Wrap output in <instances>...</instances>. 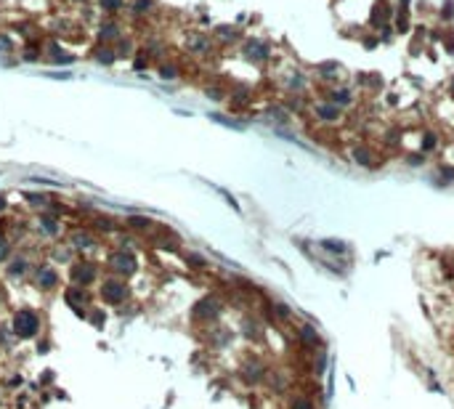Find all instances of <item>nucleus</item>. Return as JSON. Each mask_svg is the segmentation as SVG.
I'll use <instances>...</instances> for the list:
<instances>
[{"label":"nucleus","mask_w":454,"mask_h":409,"mask_svg":"<svg viewBox=\"0 0 454 409\" xmlns=\"http://www.w3.org/2000/svg\"><path fill=\"white\" fill-rule=\"evenodd\" d=\"M433 146H435V136H433V133H425V138H422V152H430Z\"/></svg>","instance_id":"f8f14e48"},{"label":"nucleus","mask_w":454,"mask_h":409,"mask_svg":"<svg viewBox=\"0 0 454 409\" xmlns=\"http://www.w3.org/2000/svg\"><path fill=\"white\" fill-rule=\"evenodd\" d=\"M351 154H354V160H356L361 167H369V165H375V157H372V152H369L367 146H356Z\"/></svg>","instance_id":"423d86ee"},{"label":"nucleus","mask_w":454,"mask_h":409,"mask_svg":"<svg viewBox=\"0 0 454 409\" xmlns=\"http://www.w3.org/2000/svg\"><path fill=\"white\" fill-rule=\"evenodd\" d=\"M245 53L250 56V59H266V56H268V45L266 43H247Z\"/></svg>","instance_id":"0eeeda50"},{"label":"nucleus","mask_w":454,"mask_h":409,"mask_svg":"<svg viewBox=\"0 0 454 409\" xmlns=\"http://www.w3.org/2000/svg\"><path fill=\"white\" fill-rule=\"evenodd\" d=\"M109 266H112L115 271H120V274H133V271H136V260H133V255H125V253L112 255Z\"/></svg>","instance_id":"f03ea898"},{"label":"nucleus","mask_w":454,"mask_h":409,"mask_svg":"<svg viewBox=\"0 0 454 409\" xmlns=\"http://www.w3.org/2000/svg\"><path fill=\"white\" fill-rule=\"evenodd\" d=\"M38 282L45 284V287H51L53 282H56V276H53V271H48V268H43V271L38 274Z\"/></svg>","instance_id":"9b49d317"},{"label":"nucleus","mask_w":454,"mask_h":409,"mask_svg":"<svg viewBox=\"0 0 454 409\" xmlns=\"http://www.w3.org/2000/svg\"><path fill=\"white\" fill-rule=\"evenodd\" d=\"M75 276L80 279V282H90V279H93V271H90V266H85V271H75Z\"/></svg>","instance_id":"ddd939ff"},{"label":"nucleus","mask_w":454,"mask_h":409,"mask_svg":"<svg viewBox=\"0 0 454 409\" xmlns=\"http://www.w3.org/2000/svg\"><path fill=\"white\" fill-rule=\"evenodd\" d=\"M319 117H321V120H335V117H337V107H332V104L319 107Z\"/></svg>","instance_id":"9d476101"},{"label":"nucleus","mask_w":454,"mask_h":409,"mask_svg":"<svg viewBox=\"0 0 454 409\" xmlns=\"http://www.w3.org/2000/svg\"><path fill=\"white\" fill-rule=\"evenodd\" d=\"M290 409H313V404L308 401V396H292L290 398Z\"/></svg>","instance_id":"1a4fd4ad"},{"label":"nucleus","mask_w":454,"mask_h":409,"mask_svg":"<svg viewBox=\"0 0 454 409\" xmlns=\"http://www.w3.org/2000/svg\"><path fill=\"white\" fill-rule=\"evenodd\" d=\"M104 297H106V300H112V303L123 300V297H125V287H123V284H117V282H109V284H106V290H104Z\"/></svg>","instance_id":"6e6552de"},{"label":"nucleus","mask_w":454,"mask_h":409,"mask_svg":"<svg viewBox=\"0 0 454 409\" xmlns=\"http://www.w3.org/2000/svg\"><path fill=\"white\" fill-rule=\"evenodd\" d=\"M101 3H104V8H112V11L120 8V0H101Z\"/></svg>","instance_id":"2eb2a0df"},{"label":"nucleus","mask_w":454,"mask_h":409,"mask_svg":"<svg viewBox=\"0 0 454 409\" xmlns=\"http://www.w3.org/2000/svg\"><path fill=\"white\" fill-rule=\"evenodd\" d=\"M298 338L303 340V346H308V348H319L321 346V335L311 327V324H303V327L298 330Z\"/></svg>","instance_id":"7ed1b4c3"},{"label":"nucleus","mask_w":454,"mask_h":409,"mask_svg":"<svg viewBox=\"0 0 454 409\" xmlns=\"http://www.w3.org/2000/svg\"><path fill=\"white\" fill-rule=\"evenodd\" d=\"M276 314H279L282 319H290V305H282V303H279V305H276Z\"/></svg>","instance_id":"4468645a"},{"label":"nucleus","mask_w":454,"mask_h":409,"mask_svg":"<svg viewBox=\"0 0 454 409\" xmlns=\"http://www.w3.org/2000/svg\"><path fill=\"white\" fill-rule=\"evenodd\" d=\"M319 247L327 250V253H332V255H346L348 253V245L343 239H321Z\"/></svg>","instance_id":"39448f33"},{"label":"nucleus","mask_w":454,"mask_h":409,"mask_svg":"<svg viewBox=\"0 0 454 409\" xmlns=\"http://www.w3.org/2000/svg\"><path fill=\"white\" fill-rule=\"evenodd\" d=\"M451 93H454V80H451Z\"/></svg>","instance_id":"dca6fc26"},{"label":"nucleus","mask_w":454,"mask_h":409,"mask_svg":"<svg viewBox=\"0 0 454 409\" xmlns=\"http://www.w3.org/2000/svg\"><path fill=\"white\" fill-rule=\"evenodd\" d=\"M16 332L24 335V338L35 335L38 332V316L32 311H19V316H16Z\"/></svg>","instance_id":"f257e3e1"},{"label":"nucleus","mask_w":454,"mask_h":409,"mask_svg":"<svg viewBox=\"0 0 454 409\" xmlns=\"http://www.w3.org/2000/svg\"><path fill=\"white\" fill-rule=\"evenodd\" d=\"M218 311H220V305H218V300H212V297H205L202 303H197V316L199 319H215Z\"/></svg>","instance_id":"20e7f679"}]
</instances>
